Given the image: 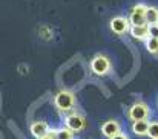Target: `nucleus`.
Returning a JSON list of instances; mask_svg holds the SVG:
<instances>
[{
    "label": "nucleus",
    "mask_w": 158,
    "mask_h": 139,
    "mask_svg": "<svg viewBox=\"0 0 158 139\" xmlns=\"http://www.w3.org/2000/svg\"><path fill=\"white\" fill-rule=\"evenodd\" d=\"M146 9L148 6L143 5V3H138L132 8L131 14H129V22H131V26H143V25H148L146 22Z\"/></svg>",
    "instance_id": "obj_4"
},
{
    "label": "nucleus",
    "mask_w": 158,
    "mask_h": 139,
    "mask_svg": "<svg viewBox=\"0 0 158 139\" xmlns=\"http://www.w3.org/2000/svg\"><path fill=\"white\" fill-rule=\"evenodd\" d=\"M110 139H129V136L124 135V133H118L117 136H114V138H110Z\"/></svg>",
    "instance_id": "obj_17"
},
{
    "label": "nucleus",
    "mask_w": 158,
    "mask_h": 139,
    "mask_svg": "<svg viewBox=\"0 0 158 139\" xmlns=\"http://www.w3.org/2000/svg\"><path fill=\"white\" fill-rule=\"evenodd\" d=\"M54 133H55V139H74V132L69 130L68 127L54 129Z\"/></svg>",
    "instance_id": "obj_12"
},
{
    "label": "nucleus",
    "mask_w": 158,
    "mask_h": 139,
    "mask_svg": "<svg viewBox=\"0 0 158 139\" xmlns=\"http://www.w3.org/2000/svg\"><path fill=\"white\" fill-rule=\"evenodd\" d=\"M118 133H121V125H120L118 121H115V119H109V121H106V122L102 124V135L106 136L107 139L117 136Z\"/></svg>",
    "instance_id": "obj_7"
},
{
    "label": "nucleus",
    "mask_w": 158,
    "mask_h": 139,
    "mask_svg": "<svg viewBox=\"0 0 158 139\" xmlns=\"http://www.w3.org/2000/svg\"><path fill=\"white\" fill-rule=\"evenodd\" d=\"M42 139H55V133H54V129H51L49 130V133L48 135H45Z\"/></svg>",
    "instance_id": "obj_16"
},
{
    "label": "nucleus",
    "mask_w": 158,
    "mask_h": 139,
    "mask_svg": "<svg viewBox=\"0 0 158 139\" xmlns=\"http://www.w3.org/2000/svg\"><path fill=\"white\" fill-rule=\"evenodd\" d=\"M149 125H151V122H149L148 119L135 121V122H132V132H134V135H137V136H148V133H149Z\"/></svg>",
    "instance_id": "obj_10"
},
{
    "label": "nucleus",
    "mask_w": 158,
    "mask_h": 139,
    "mask_svg": "<svg viewBox=\"0 0 158 139\" xmlns=\"http://www.w3.org/2000/svg\"><path fill=\"white\" fill-rule=\"evenodd\" d=\"M146 22L148 25L158 23V8L157 6H148L146 9Z\"/></svg>",
    "instance_id": "obj_11"
},
{
    "label": "nucleus",
    "mask_w": 158,
    "mask_h": 139,
    "mask_svg": "<svg viewBox=\"0 0 158 139\" xmlns=\"http://www.w3.org/2000/svg\"><path fill=\"white\" fill-rule=\"evenodd\" d=\"M129 34L137 38V40H148L149 38V26L148 25H143V26H131V31Z\"/></svg>",
    "instance_id": "obj_9"
},
{
    "label": "nucleus",
    "mask_w": 158,
    "mask_h": 139,
    "mask_svg": "<svg viewBox=\"0 0 158 139\" xmlns=\"http://www.w3.org/2000/svg\"><path fill=\"white\" fill-rule=\"evenodd\" d=\"M149 115H151V109H149V105H148L144 101H137V102H134V104L129 107V110H127V116H129V119H131L132 122L148 119Z\"/></svg>",
    "instance_id": "obj_2"
},
{
    "label": "nucleus",
    "mask_w": 158,
    "mask_h": 139,
    "mask_svg": "<svg viewBox=\"0 0 158 139\" xmlns=\"http://www.w3.org/2000/svg\"><path fill=\"white\" fill-rule=\"evenodd\" d=\"M75 102H77L75 95L71 92V90H60L54 96V105L61 113L72 112L74 107H75Z\"/></svg>",
    "instance_id": "obj_1"
},
{
    "label": "nucleus",
    "mask_w": 158,
    "mask_h": 139,
    "mask_svg": "<svg viewBox=\"0 0 158 139\" xmlns=\"http://www.w3.org/2000/svg\"><path fill=\"white\" fill-rule=\"evenodd\" d=\"M144 46H146V50L149 52V54H152V55H158V38H152V37H149L146 42H144Z\"/></svg>",
    "instance_id": "obj_13"
},
{
    "label": "nucleus",
    "mask_w": 158,
    "mask_h": 139,
    "mask_svg": "<svg viewBox=\"0 0 158 139\" xmlns=\"http://www.w3.org/2000/svg\"><path fill=\"white\" fill-rule=\"evenodd\" d=\"M148 136H149L151 139H158V121H154V122H151Z\"/></svg>",
    "instance_id": "obj_14"
},
{
    "label": "nucleus",
    "mask_w": 158,
    "mask_h": 139,
    "mask_svg": "<svg viewBox=\"0 0 158 139\" xmlns=\"http://www.w3.org/2000/svg\"><path fill=\"white\" fill-rule=\"evenodd\" d=\"M110 31L117 35H124L126 32L131 31V22L129 18L123 15H117L110 20Z\"/></svg>",
    "instance_id": "obj_6"
},
{
    "label": "nucleus",
    "mask_w": 158,
    "mask_h": 139,
    "mask_svg": "<svg viewBox=\"0 0 158 139\" xmlns=\"http://www.w3.org/2000/svg\"><path fill=\"white\" fill-rule=\"evenodd\" d=\"M148 26H149V37L158 38V23H155V25H148Z\"/></svg>",
    "instance_id": "obj_15"
},
{
    "label": "nucleus",
    "mask_w": 158,
    "mask_h": 139,
    "mask_svg": "<svg viewBox=\"0 0 158 139\" xmlns=\"http://www.w3.org/2000/svg\"><path fill=\"white\" fill-rule=\"evenodd\" d=\"M91 70L95 75H98V77L107 75L110 72V61H109V58L106 55H102V54L95 55L91 60Z\"/></svg>",
    "instance_id": "obj_3"
},
{
    "label": "nucleus",
    "mask_w": 158,
    "mask_h": 139,
    "mask_svg": "<svg viewBox=\"0 0 158 139\" xmlns=\"http://www.w3.org/2000/svg\"><path fill=\"white\" fill-rule=\"evenodd\" d=\"M64 127H68L69 130H72L74 133L75 132H81L85 127H86V118L80 113H69L66 118H64Z\"/></svg>",
    "instance_id": "obj_5"
},
{
    "label": "nucleus",
    "mask_w": 158,
    "mask_h": 139,
    "mask_svg": "<svg viewBox=\"0 0 158 139\" xmlns=\"http://www.w3.org/2000/svg\"><path fill=\"white\" fill-rule=\"evenodd\" d=\"M29 132H31V135L34 138L42 139L45 135L49 133V127H48V124L45 121H35V122H32L29 125Z\"/></svg>",
    "instance_id": "obj_8"
}]
</instances>
